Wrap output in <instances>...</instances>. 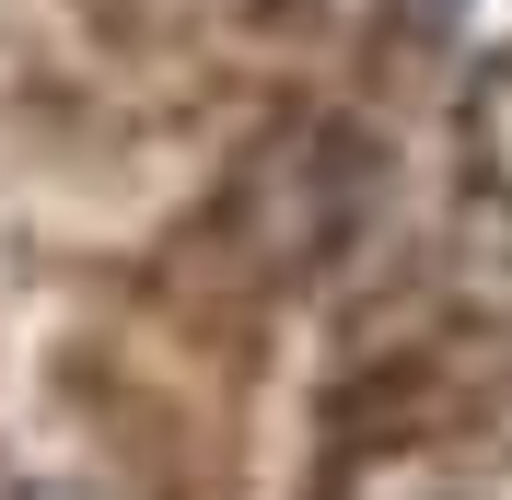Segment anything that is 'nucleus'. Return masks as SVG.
<instances>
[{
  "label": "nucleus",
  "mask_w": 512,
  "mask_h": 500,
  "mask_svg": "<svg viewBox=\"0 0 512 500\" xmlns=\"http://www.w3.org/2000/svg\"><path fill=\"white\" fill-rule=\"evenodd\" d=\"M431 12H454V0H431Z\"/></svg>",
  "instance_id": "f257e3e1"
}]
</instances>
